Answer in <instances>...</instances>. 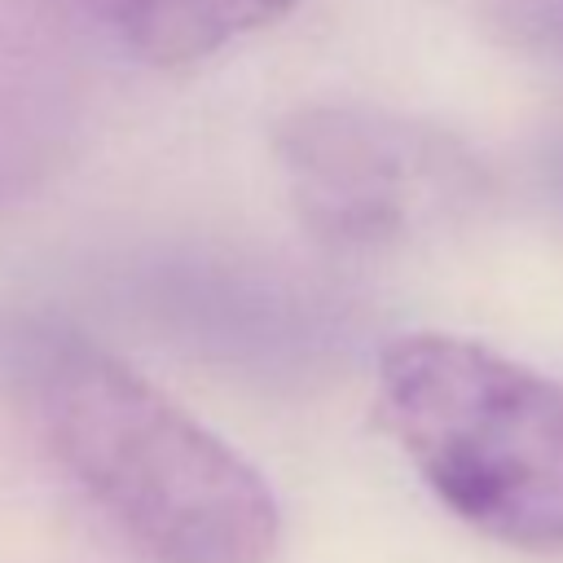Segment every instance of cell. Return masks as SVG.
<instances>
[{
	"label": "cell",
	"instance_id": "obj_6",
	"mask_svg": "<svg viewBox=\"0 0 563 563\" xmlns=\"http://www.w3.org/2000/svg\"><path fill=\"white\" fill-rule=\"evenodd\" d=\"M484 26L537 62L563 66V0H466Z\"/></svg>",
	"mask_w": 563,
	"mask_h": 563
},
{
	"label": "cell",
	"instance_id": "obj_5",
	"mask_svg": "<svg viewBox=\"0 0 563 563\" xmlns=\"http://www.w3.org/2000/svg\"><path fill=\"white\" fill-rule=\"evenodd\" d=\"M132 53L158 66L202 62L233 40L286 18L295 0H75Z\"/></svg>",
	"mask_w": 563,
	"mask_h": 563
},
{
	"label": "cell",
	"instance_id": "obj_3",
	"mask_svg": "<svg viewBox=\"0 0 563 563\" xmlns=\"http://www.w3.org/2000/svg\"><path fill=\"white\" fill-rule=\"evenodd\" d=\"M277 163L303 224L330 246H391L479 194L471 154L378 106H303L277 128Z\"/></svg>",
	"mask_w": 563,
	"mask_h": 563
},
{
	"label": "cell",
	"instance_id": "obj_1",
	"mask_svg": "<svg viewBox=\"0 0 563 563\" xmlns=\"http://www.w3.org/2000/svg\"><path fill=\"white\" fill-rule=\"evenodd\" d=\"M26 391L57 471L145 563H268L282 510L264 475L167 391L88 339L31 352Z\"/></svg>",
	"mask_w": 563,
	"mask_h": 563
},
{
	"label": "cell",
	"instance_id": "obj_4",
	"mask_svg": "<svg viewBox=\"0 0 563 563\" xmlns=\"http://www.w3.org/2000/svg\"><path fill=\"white\" fill-rule=\"evenodd\" d=\"M92 101L88 48L62 0H0V202L75 150Z\"/></svg>",
	"mask_w": 563,
	"mask_h": 563
},
{
	"label": "cell",
	"instance_id": "obj_7",
	"mask_svg": "<svg viewBox=\"0 0 563 563\" xmlns=\"http://www.w3.org/2000/svg\"><path fill=\"white\" fill-rule=\"evenodd\" d=\"M554 185H559V198H563V154H559V163H554Z\"/></svg>",
	"mask_w": 563,
	"mask_h": 563
},
{
	"label": "cell",
	"instance_id": "obj_2",
	"mask_svg": "<svg viewBox=\"0 0 563 563\" xmlns=\"http://www.w3.org/2000/svg\"><path fill=\"white\" fill-rule=\"evenodd\" d=\"M378 409L462 523L519 550H563V383L427 330L383 347Z\"/></svg>",
	"mask_w": 563,
	"mask_h": 563
}]
</instances>
